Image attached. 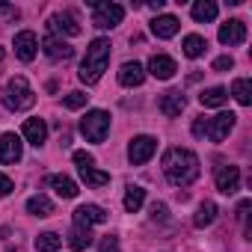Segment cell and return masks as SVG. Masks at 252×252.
<instances>
[{
	"instance_id": "1",
	"label": "cell",
	"mask_w": 252,
	"mask_h": 252,
	"mask_svg": "<svg viewBox=\"0 0 252 252\" xmlns=\"http://www.w3.org/2000/svg\"><path fill=\"white\" fill-rule=\"evenodd\" d=\"M163 172H166L169 184L187 187L199 178V158L190 149H169L163 155Z\"/></svg>"
},
{
	"instance_id": "2",
	"label": "cell",
	"mask_w": 252,
	"mask_h": 252,
	"mask_svg": "<svg viewBox=\"0 0 252 252\" xmlns=\"http://www.w3.org/2000/svg\"><path fill=\"white\" fill-rule=\"evenodd\" d=\"M110 51H113L110 39H95V42L86 48V57H83V63H80V80H83L86 86H92V83L101 80V74H104L107 65H110Z\"/></svg>"
},
{
	"instance_id": "3",
	"label": "cell",
	"mask_w": 252,
	"mask_h": 252,
	"mask_svg": "<svg viewBox=\"0 0 252 252\" xmlns=\"http://www.w3.org/2000/svg\"><path fill=\"white\" fill-rule=\"evenodd\" d=\"M3 104H6V110H15V113H21V110H30L33 104H36V92L30 89V83L18 74V77H9V83H6V89H3Z\"/></svg>"
},
{
	"instance_id": "4",
	"label": "cell",
	"mask_w": 252,
	"mask_h": 252,
	"mask_svg": "<svg viewBox=\"0 0 252 252\" xmlns=\"http://www.w3.org/2000/svg\"><path fill=\"white\" fill-rule=\"evenodd\" d=\"M107 131H110V113H104V110H89L80 119V134L89 143H104Z\"/></svg>"
},
{
	"instance_id": "5",
	"label": "cell",
	"mask_w": 252,
	"mask_h": 252,
	"mask_svg": "<svg viewBox=\"0 0 252 252\" xmlns=\"http://www.w3.org/2000/svg\"><path fill=\"white\" fill-rule=\"evenodd\" d=\"M125 18V6L119 3H92V24L98 30H113Z\"/></svg>"
},
{
	"instance_id": "6",
	"label": "cell",
	"mask_w": 252,
	"mask_h": 252,
	"mask_svg": "<svg viewBox=\"0 0 252 252\" xmlns=\"http://www.w3.org/2000/svg\"><path fill=\"white\" fill-rule=\"evenodd\" d=\"M155 152H158V140H155V137H146V134H143V137H134L131 146H128V158H131V163H137V166L149 163Z\"/></svg>"
},
{
	"instance_id": "7",
	"label": "cell",
	"mask_w": 252,
	"mask_h": 252,
	"mask_svg": "<svg viewBox=\"0 0 252 252\" xmlns=\"http://www.w3.org/2000/svg\"><path fill=\"white\" fill-rule=\"evenodd\" d=\"M214 181H217V190H220V193L231 196V193H237V190H240V169H237V166H231V163H222V166H217Z\"/></svg>"
},
{
	"instance_id": "8",
	"label": "cell",
	"mask_w": 252,
	"mask_h": 252,
	"mask_svg": "<svg viewBox=\"0 0 252 252\" xmlns=\"http://www.w3.org/2000/svg\"><path fill=\"white\" fill-rule=\"evenodd\" d=\"M234 122H237V116L234 113H220V116H214V119H208V140H214V143H222L228 134H231V128H234Z\"/></svg>"
},
{
	"instance_id": "9",
	"label": "cell",
	"mask_w": 252,
	"mask_h": 252,
	"mask_svg": "<svg viewBox=\"0 0 252 252\" xmlns=\"http://www.w3.org/2000/svg\"><path fill=\"white\" fill-rule=\"evenodd\" d=\"M36 48H39V39H36L33 30H21V33H15V54H18L21 63H33Z\"/></svg>"
},
{
	"instance_id": "10",
	"label": "cell",
	"mask_w": 252,
	"mask_h": 252,
	"mask_svg": "<svg viewBox=\"0 0 252 252\" xmlns=\"http://www.w3.org/2000/svg\"><path fill=\"white\" fill-rule=\"evenodd\" d=\"M42 48H45V54L54 60V63H60V60H71L74 57V48L65 42V39H60L57 33H51V36H45V42H42Z\"/></svg>"
},
{
	"instance_id": "11",
	"label": "cell",
	"mask_w": 252,
	"mask_h": 252,
	"mask_svg": "<svg viewBox=\"0 0 252 252\" xmlns=\"http://www.w3.org/2000/svg\"><path fill=\"white\" fill-rule=\"evenodd\" d=\"M220 42H222V45H228V48L243 45V42H246V24H243V21H237V18L225 21V24L220 27Z\"/></svg>"
},
{
	"instance_id": "12",
	"label": "cell",
	"mask_w": 252,
	"mask_h": 252,
	"mask_svg": "<svg viewBox=\"0 0 252 252\" xmlns=\"http://www.w3.org/2000/svg\"><path fill=\"white\" fill-rule=\"evenodd\" d=\"M21 140L9 131V134H3L0 137V163H18L21 160Z\"/></svg>"
},
{
	"instance_id": "13",
	"label": "cell",
	"mask_w": 252,
	"mask_h": 252,
	"mask_svg": "<svg viewBox=\"0 0 252 252\" xmlns=\"http://www.w3.org/2000/svg\"><path fill=\"white\" fill-rule=\"evenodd\" d=\"M149 71H152V77H158V80H169V77L178 71V65H175L172 57H166V54H155V57L149 60Z\"/></svg>"
},
{
	"instance_id": "14",
	"label": "cell",
	"mask_w": 252,
	"mask_h": 252,
	"mask_svg": "<svg viewBox=\"0 0 252 252\" xmlns=\"http://www.w3.org/2000/svg\"><path fill=\"white\" fill-rule=\"evenodd\" d=\"M187 107V98L181 95V89H169V92H163L160 95V113L163 116H181V110Z\"/></svg>"
},
{
	"instance_id": "15",
	"label": "cell",
	"mask_w": 252,
	"mask_h": 252,
	"mask_svg": "<svg viewBox=\"0 0 252 252\" xmlns=\"http://www.w3.org/2000/svg\"><path fill=\"white\" fill-rule=\"evenodd\" d=\"M48 24H51V30H54V33L80 36V24L74 21V15H71V12H57V15H51V18H48Z\"/></svg>"
},
{
	"instance_id": "16",
	"label": "cell",
	"mask_w": 252,
	"mask_h": 252,
	"mask_svg": "<svg viewBox=\"0 0 252 252\" xmlns=\"http://www.w3.org/2000/svg\"><path fill=\"white\" fill-rule=\"evenodd\" d=\"M107 220V214H104V208H98V205H80L77 211H74V225H95V222H104Z\"/></svg>"
},
{
	"instance_id": "17",
	"label": "cell",
	"mask_w": 252,
	"mask_h": 252,
	"mask_svg": "<svg viewBox=\"0 0 252 252\" xmlns=\"http://www.w3.org/2000/svg\"><path fill=\"white\" fill-rule=\"evenodd\" d=\"M143 80H146V68L140 63H125L119 68V83L122 86H140Z\"/></svg>"
},
{
	"instance_id": "18",
	"label": "cell",
	"mask_w": 252,
	"mask_h": 252,
	"mask_svg": "<svg viewBox=\"0 0 252 252\" xmlns=\"http://www.w3.org/2000/svg\"><path fill=\"white\" fill-rule=\"evenodd\" d=\"M24 137H27V143H33L39 149L48 140V125H45V119H27L24 122Z\"/></svg>"
},
{
	"instance_id": "19",
	"label": "cell",
	"mask_w": 252,
	"mask_h": 252,
	"mask_svg": "<svg viewBox=\"0 0 252 252\" xmlns=\"http://www.w3.org/2000/svg\"><path fill=\"white\" fill-rule=\"evenodd\" d=\"M178 18L175 15H158L155 21H152V33L158 36V39H172L175 33H178Z\"/></svg>"
},
{
	"instance_id": "20",
	"label": "cell",
	"mask_w": 252,
	"mask_h": 252,
	"mask_svg": "<svg viewBox=\"0 0 252 252\" xmlns=\"http://www.w3.org/2000/svg\"><path fill=\"white\" fill-rule=\"evenodd\" d=\"M225 101H228V89H222V86L202 89V95H199V104L202 107H222Z\"/></svg>"
},
{
	"instance_id": "21",
	"label": "cell",
	"mask_w": 252,
	"mask_h": 252,
	"mask_svg": "<svg viewBox=\"0 0 252 252\" xmlns=\"http://www.w3.org/2000/svg\"><path fill=\"white\" fill-rule=\"evenodd\" d=\"M48 184H51V187L57 190V196H63V199H74V196H77V184H74L68 175H51Z\"/></svg>"
},
{
	"instance_id": "22",
	"label": "cell",
	"mask_w": 252,
	"mask_h": 252,
	"mask_svg": "<svg viewBox=\"0 0 252 252\" xmlns=\"http://www.w3.org/2000/svg\"><path fill=\"white\" fill-rule=\"evenodd\" d=\"M80 178H83L86 187H92V190H101V187L110 184V175H107V172H98L95 166H83V169H80Z\"/></svg>"
},
{
	"instance_id": "23",
	"label": "cell",
	"mask_w": 252,
	"mask_h": 252,
	"mask_svg": "<svg viewBox=\"0 0 252 252\" xmlns=\"http://www.w3.org/2000/svg\"><path fill=\"white\" fill-rule=\"evenodd\" d=\"M27 211H30L33 217H51V214H54V202L39 193V196H30V199H27Z\"/></svg>"
},
{
	"instance_id": "24",
	"label": "cell",
	"mask_w": 252,
	"mask_h": 252,
	"mask_svg": "<svg viewBox=\"0 0 252 252\" xmlns=\"http://www.w3.org/2000/svg\"><path fill=\"white\" fill-rule=\"evenodd\" d=\"M190 12H193V18H196L199 24H205V21H214L220 9H217L214 0H199V3H193V9H190Z\"/></svg>"
},
{
	"instance_id": "25",
	"label": "cell",
	"mask_w": 252,
	"mask_h": 252,
	"mask_svg": "<svg viewBox=\"0 0 252 252\" xmlns=\"http://www.w3.org/2000/svg\"><path fill=\"white\" fill-rule=\"evenodd\" d=\"M143 202H146V190L131 184L128 193H125V211H128V214H137V211L143 208Z\"/></svg>"
},
{
	"instance_id": "26",
	"label": "cell",
	"mask_w": 252,
	"mask_h": 252,
	"mask_svg": "<svg viewBox=\"0 0 252 252\" xmlns=\"http://www.w3.org/2000/svg\"><path fill=\"white\" fill-rule=\"evenodd\" d=\"M214 220H217V205H214V202H202L199 211H196V217H193L196 228H208Z\"/></svg>"
},
{
	"instance_id": "27",
	"label": "cell",
	"mask_w": 252,
	"mask_h": 252,
	"mask_svg": "<svg viewBox=\"0 0 252 252\" xmlns=\"http://www.w3.org/2000/svg\"><path fill=\"white\" fill-rule=\"evenodd\" d=\"M92 243V231L86 228V225H74L71 228V240H68V246L74 249V252H80V249H86Z\"/></svg>"
},
{
	"instance_id": "28",
	"label": "cell",
	"mask_w": 252,
	"mask_h": 252,
	"mask_svg": "<svg viewBox=\"0 0 252 252\" xmlns=\"http://www.w3.org/2000/svg\"><path fill=\"white\" fill-rule=\"evenodd\" d=\"M60 246H63V237L57 231H45L36 237V252H57Z\"/></svg>"
},
{
	"instance_id": "29",
	"label": "cell",
	"mask_w": 252,
	"mask_h": 252,
	"mask_svg": "<svg viewBox=\"0 0 252 252\" xmlns=\"http://www.w3.org/2000/svg\"><path fill=\"white\" fill-rule=\"evenodd\" d=\"M181 48H184V54H187L190 60H196V57H202V54H205V48H208V42H205L202 36H196V33H190V36L184 39V45H181Z\"/></svg>"
},
{
	"instance_id": "30",
	"label": "cell",
	"mask_w": 252,
	"mask_h": 252,
	"mask_svg": "<svg viewBox=\"0 0 252 252\" xmlns=\"http://www.w3.org/2000/svg\"><path fill=\"white\" fill-rule=\"evenodd\" d=\"M231 92H234V98H237L243 107H249V104H252V83H249L246 77H237V80H234V86H231Z\"/></svg>"
},
{
	"instance_id": "31",
	"label": "cell",
	"mask_w": 252,
	"mask_h": 252,
	"mask_svg": "<svg viewBox=\"0 0 252 252\" xmlns=\"http://www.w3.org/2000/svg\"><path fill=\"white\" fill-rule=\"evenodd\" d=\"M86 98H89V95H83V92H68V95L63 98V107H65V110H80V107L86 104Z\"/></svg>"
},
{
	"instance_id": "32",
	"label": "cell",
	"mask_w": 252,
	"mask_h": 252,
	"mask_svg": "<svg viewBox=\"0 0 252 252\" xmlns=\"http://www.w3.org/2000/svg\"><path fill=\"white\" fill-rule=\"evenodd\" d=\"M98 252H119V237H113V234H107L101 243H98Z\"/></svg>"
},
{
	"instance_id": "33",
	"label": "cell",
	"mask_w": 252,
	"mask_h": 252,
	"mask_svg": "<svg viewBox=\"0 0 252 252\" xmlns=\"http://www.w3.org/2000/svg\"><path fill=\"white\" fill-rule=\"evenodd\" d=\"M74 163H77V169H83V166H95V158H92L89 152H74Z\"/></svg>"
},
{
	"instance_id": "34",
	"label": "cell",
	"mask_w": 252,
	"mask_h": 252,
	"mask_svg": "<svg viewBox=\"0 0 252 252\" xmlns=\"http://www.w3.org/2000/svg\"><path fill=\"white\" fill-rule=\"evenodd\" d=\"M205 134H208V119L199 116V119L193 122V137H205Z\"/></svg>"
},
{
	"instance_id": "35",
	"label": "cell",
	"mask_w": 252,
	"mask_h": 252,
	"mask_svg": "<svg viewBox=\"0 0 252 252\" xmlns=\"http://www.w3.org/2000/svg\"><path fill=\"white\" fill-rule=\"evenodd\" d=\"M12 190H15L12 178H6V175H0V199H3V196H9Z\"/></svg>"
},
{
	"instance_id": "36",
	"label": "cell",
	"mask_w": 252,
	"mask_h": 252,
	"mask_svg": "<svg viewBox=\"0 0 252 252\" xmlns=\"http://www.w3.org/2000/svg\"><path fill=\"white\" fill-rule=\"evenodd\" d=\"M231 65H234L231 57H220V60H214V71H228Z\"/></svg>"
},
{
	"instance_id": "37",
	"label": "cell",
	"mask_w": 252,
	"mask_h": 252,
	"mask_svg": "<svg viewBox=\"0 0 252 252\" xmlns=\"http://www.w3.org/2000/svg\"><path fill=\"white\" fill-rule=\"evenodd\" d=\"M152 220H166V205L163 202H155L152 205Z\"/></svg>"
},
{
	"instance_id": "38",
	"label": "cell",
	"mask_w": 252,
	"mask_h": 252,
	"mask_svg": "<svg viewBox=\"0 0 252 252\" xmlns=\"http://www.w3.org/2000/svg\"><path fill=\"white\" fill-rule=\"evenodd\" d=\"M149 9H155V12H160V9H163V0H152V3H149Z\"/></svg>"
},
{
	"instance_id": "39",
	"label": "cell",
	"mask_w": 252,
	"mask_h": 252,
	"mask_svg": "<svg viewBox=\"0 0 252 252\" xmlns=\"http://www.w3.org/2000/svg\"><path fill=\"white\" fill-rule=\"evenodd\" d=\"M0 60H3V48H0Z\"/></svg>"
}]
</instances>
